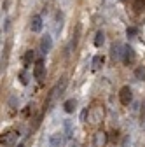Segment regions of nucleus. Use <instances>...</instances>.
Returning <instances> with one entry per match:
<instances>
[{"mask_svg":"<svg viewBox=\"0 0 145 147\" xmlns=\"http://www.w3.org/2000/svg\"><path fill=\"white\" fill-rule=\"evenodd\" d=\"M119 100H121L122 105H130L133 102V93H131V88L130 86L121 88V91H119Z\"/></svg>","mask_w":145,"mask_h":147,"instance_id":"1","label":"nucleus"},{"mask_svg":"<svg viewBox=\"0 0 145 147\" xmlns=\"http://www.w3.org/2000/svg\"><path fill=\"white\" fill-rule=\"evenodd\" d=\"M133 60H135V49L131 46H124L122 47V61L126 65H130V63H133Z\"/></svg>","mask_w":145,"mask_h":147,"instance_id":"2","label":"nucleus"},{"mask_svg":"<svg viewBox=\"0 0 145 147\" xmlns=\"http://www.w3.org/2000/svg\"><path fill=\"white\" fill-rule=\"evenodd\" d=\"M44 68H46L44 60H37V61H35V68H33V77L40 81L44 77Z\"/></svg>","mask_w":145,"mask_h":147,"instance_id":"3","label":"nucleus"},{"mask_svg":"<svg viewBox=\"0 0 145 147\" xmlns=\"http://www.w3.org/2000/svg\"><path fill=\"white\" fill-rule=\"evenodd\" d=\"M49 144H51V147H63V144H65L63 133H54V135H51Z\"/></svg>","mask_w":145,"mask_h":147,"instance_id":"4","label":"nucleus"},{"mask_svg":"<svg viewBox=\"0 0 145 147\" xmlns=\"http://www.w3.org/2000/svg\"><path fill=\"white\" fill-rule=\"evenodd\" d=\"M40 49H42V53H49L51 49H52V39L49 35H44L42 37V40H40Z\"/></svg>","mask_w":145,"mask_h":147,"instance_id":"5","label":"nucleus"},{"mask_svg":"<svg viewBox=\"0 0 145 147\" xmlns=\"http://www.w3.org/2000/svg\"><path fill=\"white\" fill-rule=\"evenodd\" d=\"M42 26H44V23H42V18L40 16H33L32 18V25H30V28H32V32H40L42 30Z\"/></svg>","mask_w":145,"mask_h":147,"instance_id":"6","label":"nucleus"},{"mask_svg":"<svg viewBox=\"0 0 145 147\" xmlns=\"http://www.w3.org/2000/svg\"><path fill=\"white\" fill-rule=\"evenodd\" d=\"M107 144V135L103 133V131H98L96 135H95V145L96 147H103Z\"/></svg>","mask_w":145,"mask_h":147,"instance_id":"7","label":"nucleus"},{"mask_svg":"<svg viewBox=\"0 0 145 147\" xmlns=\"http://www.w3.org/2000/svg\"><path fill=\"white\" fill-rule=\"evenodd\" d=\"M65 112L66 114H74V110H75V107H77V102L74 100V98H70V100H66L65 102Z\"/></svg>","mask_w":145,"mask_h":147,"instance_id":"8","label":"nucleus"},{"mask_svg":"<svg viewBox=\"0 0 145 147\" xmlns=\"http://www.w3.org/2000/svg\"><path fill=\"white\" fill-rule=\"evenodd\" d=\"M65 86H66V79H61V82H58V86L52 89V95H51V98H52L54 95H61L63 91H65Z\"/></svg>","mask_w":145,"mask_h":147,"instance_id":"9","label":"nucleus"},{"mask_svg":"<svg viewBox=\"0 0 145 147\" xmlns=\"http://www.w3.org/2000/svg\"><path fill=\"white\" fill-rule=\"evenodd\" d=\"M103 42H105V33H103L101 30H98L96 35H95V46H96V47H101Z\"/></svg>","mask_w":145,"mask_h":147,"instance_id":"10","label":"nucleus"},{"mask_svg":"<svg viewBox=\"0 0 145 147\" xmlns=\"http://www.w3.org/2000/svg\"><path fill=\"white\" fill-rule=\"evenodd\" d=\"M121 49H122V47H119V46H114V47H112V53H110V54H112L114 60H122V51H121Z\"/></svg>","mask_w":145,"mask_h":147,"instance_id":"11","label":"nucleus"},{"mask_svg":"<svg viewBox=\"0 0 145 147\" xmlns=\"http://www.w3.org/2000/svg\"><path fill=\"white\" fill-rule=\"evenodd\" d=\"M16 137H17V135H16L14 131H11V133H7V135H5V138L2 140V144H4V145H9V144H12V142L16 140Z\"/></svg>","mask_w":145,"mask_h":147,"instance_id":"12","label":"nucleus"},{"mask_svg":"<svg viewBox=\"0 0 145 147\" xmlns=\"http://www.w3.org/2000/svg\"><path fill=\"white\" fill-rule=\"evenodd\" d=\"M61 28H63V14H61V12H58V14H56V32L60 33V32H61Z\"/></svg>","mask_w":145,"mask_h":147,"instance_id":"13","label":"nucleus"},{"mask_svg":"<svg viewBox=\"0 0 145 147\" xmlns=\"http://www.w3.org/2000/svg\"><path fill=\"white\" fill-rule=\"evenodd\" d=\"M135 77H136L138 81H145V68H143V67H140V68L135 70Z\"/></svg>","mask_w":145,"mask_h":147,"instance_id":"14","label":"nucleus"},{"mask_svg":"<svg viewBox=\"0 0 145 147\" xmlns=\"http://www.w3.org/2000/svg\"><path fill=\"white\" fill-rule=\"evenodd\" d=\"M33 58H35V53L30 49V51H26V54H25V63H26V67L33 61Z\"/></svg>","mask_w":145,"mask_h":147,"instance_id":"15","label":"nucleus"},{"mask_svg":"<svg viewBox=\"0 0 145 147\" xmlns=\"http://www.w3.org/2000/svg\"><path fill=\"white\" fill-rule=\"evenodd\" d=\"M100 63H101V56H95L93 58V70H98Z\"/></svg>","mask_w":145,"mask_h":147,"instance_id":"16","label":"nucleus"},{"mask_svg":"<svg viewBox=\"0 0 145 147\" xmlns=\"http://www.w3.org/2000/svg\"><path fill=\"white\" fill-rule=\"evenodd\" d=\"M136 11H142V7H145V0H135V5H133Z\"/></svg>","mask_w":145,"mask_h":147,"instance_id":"17","label":"nucleus"},{"mask_svg":"<svg viewBox=\"0 0 145 147\" xmlns=\"http://www.w3.org/2000/svg\"><path fill=\"white\" fill-rule=\"evenodd\" d=\"M19 79H21V84H25V86L28 84V79H26V74H25V72H21V76H19Z\"/></svg>","mask_w":145,"mask_h":147,"instance_id":"18","label":"nucleus"},{"mask_svg":"<svg viewBox=\"0 0 145 147\" xmlns=\"http://www.w3.org/2000/svg\"><path fill=\"white\" fill-rule=\"evenodd\" d=\"M126 33H128V37H133V35H136V28H128Z\"/></svg>","mask_w":145,"mask_h":147,"instance_id":"19","label":"nucleus"},{"mask_svg":"<svg viewBox=\"0 0 145 147\" xmlns=\"http://www.w3.org/2000/svg\"><path fill=\"white\" fill-rule=\"evenodd\" d=\"M86 117H87V109H86V110H82V114H81V121H86Z\"/></svg>","mask_w":145,"mask_h":147,"instance_id":"20","label":"nucleus"},{"mask_svg":"<svg viewBox=\"0 0 145 147\" xmlns=\"http://www.w3.org/2000/svg\"><path fill=\"white\" fill-rule=\"evenodd\" d=\"M17 147H25V145H23V144H17Z\"/></svg>","mask_w":145,"mask_h":147,"instance_id":"21","label":"nucleus"}]
</instances>
